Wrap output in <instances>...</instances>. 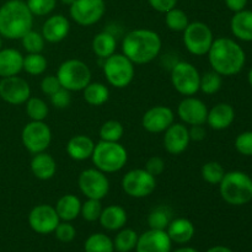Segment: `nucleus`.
<instances>
[{
    "label": "nucleus",
    "instance_id": "nucleus-1",
    "mask_svg": "<svg viewBox=\"0 0 252 252\" xmlns=\"http://www.w3.org/2000/svg\"><path fill=\"white\" fill-rule=\"evenodd\" d=\"M212 69L221 76H233L240 73L246 63L243 47L229 37L214 38L207 53Z\"/></svg>",
    "mask_w": 252,
    "mask_h": 252
},
{
    "label": "nucleus",
    "instance_id": "nucleus-2",
    "mask_svg": "<svg viewBox=\"0 0 252 252\" xmlns=\"http://www.w3.org/2000/svg\"><path fill=\"white\" fill-rule=\"evenodd\" d=\"M122 53L133 62L143 65L154 61L162 47L159 33L149 29H135L128 32L122 39Z\"/></svg>",
    "mask_w": 252,
    "mask_h": 252
},
{
    "label": "nucleus",
    "instance_id": "nucleus-3",
    "mask_svg": "<svg viewBox=\"0 0 252 252\" xmlns=\"http://www.w3.org/2000/svg\"><path fill=\"white\" fill-rule=\"evenodd\" d=\"M33 26V15L24 0H7L0 6V36L21 39Z\"/></svg>",
    "mask_w": 252,
    "mask_h": 252
},
{
    "label": "nucleus",
    "instance_id": "nucleus-4",
    "mask_svg": "<svg viewBox=\"0 0 252 252\" xmlns=\"http://www.w3.org/2000/svg\"><path fill=\"white\" fill-rule=\"evenodd\" d=\"M219 186V193L230 206H245L252 201V179L246 172H225Z\"/></svg>",
    "mask_w": 252,
    "mask_h": 252
},
{
    "label": "nucleus",
    "instance_id": "nucleus-5",
    "mask_svg": "<svg viewBox=\"0 0 252 252\" xmlns=\"http://www.w3.org/2000/svg\"><path fill=\"white\" fill-rule=\"evenodd\" d=\"M91 160L95 167L105 174L121 171L128 161V153L120 142L100 140L95 144Z\"/></svg>",
    "mask_w": 252,
    "mask_h": 252
},
{
    "label": "nucleus",
    "instance_id": "nucleus-6",
    "mask_svg": "<svg viewBox=\"0 0 252 252\" xmlns=\"http://www.w3.org/2000/svg\"><path fill=\"white\" fill-rule=\"evenodd\" d=\"M91 70L80 59H66L59 65L57 78L68 91H83L91 83Z\"/></svg>",
    "mask_w": 252,
    "mask_h": 252
},
{
    "label": "nucleus",
    "instance_id": "nucleus-7",
    "mask_svg": "<svg viewBox=\"0 0 252 252\" xmlns=\"http://www.w3.org/2000/svg\"><path fill=\"white\" fill-rule=\"evenodd\" d=\"M102 70L107 83L116 89L129 86L135 76L134 64L123 53H115L103 59Z\"/></svg>",
    "mask_w": 252,
    "mask_h": 252
},
{
    "label": "nucleus",
    "instance_id": "nucleus-8",
    "mask_svg": "<svg viewBox=\"0 0 252 252\" xmlns=\"http://www.w3.org/2000/svg\"><path fill=\"white\" fill-rule=\"evenodd\" d=\"M171 84L182 96H194L199 91L201 74L193 64L189 62H177L171 69Z\"/></svg>",
    "mask_w": 252,
    "mask_h": 252
},
{
    "label": "nucleus",
    "instance_id": "nucleus-9",
    "mask_svg": "<svg viewBox=\"0 0 252 252\" xmlns=\"http://www.w3.org/2000/svg\"><path fill=\"white\" fill-rule=\"evenodd\" d=\"M185 47L191 54L197 57L206 56L214 41L211 27L201 21L189 22L182 37Z\"/></svg>",
    "mask_w": 252,
    "mask_h": 252
},
{
    "label": "nucleus",
    "instance_id": "nucleus-10",
    "mask_svg": "<svg viewBox=\"0 0 252 252\" xmlns=\"http://www.w3.org/2000/svg\"><path fill=\"white\" fill-rule=\"evenodd\" d=\"M21 142L31 154L46 152L52 143V130L44 121H31L21 132Z\"/></svg>",
    "mask_w": 252,
    "mask_h": 252
},
{
    "label": "nucleus",
    "instance_id": "nucleus-11",
    "mask_svg": "<svg viewBox=\"0 0 252 252\" xmlns=\"http://www.w3.org/2000/svg\"><path fill=\"white\" fill-rule=\"evenodd\" d=\"M122 189L132 198H145L153 194L157 189V177L145 169H133L123 176Z\"/></svg>",
    "mask_w": 252,
    "mask_h": 252
},
{
    "label": "nucleus",
    "instance_id": "nucleus-12",
    "mask_svg": "<svg viewBox=\"0 0 252 252\" xmlns=\"http://www.w3.org/2000/svg\"><path fill=\"white\" fill-rule=\"evenodd\" d=\"M78 186L86 198L103 199L110 192V181L105 172L96 167L86 169L78 177Z\"/></svg>",
    "mask_w": 252,
    "mask_h": 252
},
{
    "label": "nucleus",
    "instance_id": "nucleus-13",
    "mask_svg": "<svg viewBox=\"0 0 252 252\" xmlns=\"http://www.w3.org/2000/svg\"><path fill=\"white\" fill-rule=\"evenodd\" d=\"M105 12V0H75L69 7L71 20L84 27L97 24Z\"/></svg>",
    "mask_w": 252,
    "mask_h": 252
},
{
    "label": "nucleus",
    "instance_id": "nucleus-14",
    "mask_svg": "<svg viewBox=\"0 0 252 252\" xmlns=\"http://www.w3.org/2000/svg\"><path fill=\"white\" fill-rule=\"evenodd\" d=\"M29 225L34 233L48 235L54 233L57 225L61 223L56 208L49 204H37L29 214Z\"/></svg>",
    "mask_w": 252,
    "mask_h": 252
},
{
    "label": "nucleus",
    "instance_id": "nucleus-15",
    "mask_svg": "<svg viewBox=\"0 0 252 252\" xmlns=\"http://www.w3.org/2000/svg\"><path fill=\"white\" fill-rule=\"evenodd\" d=\"M31 97L30 84L21 76L0 79V98L9 105H24Z\"/></svg>",
    "mask_w": 252,
    "mask_h": 252
},
{
    "label": "nucleus",
    "instance_id": "nucleus-16",
    "mask_svg": "<svg viewBox=\"0 0 252 252\" xmlns=\"http://www.w3.org/2000/svg\"><path fill=\"white\" fill-rule=\"evenodd\" d=\"M177 116L187 126H204L208 116L206 103L194 96H186L177 106Z\"/></svg>",
    "mask_w": 252,
    "mask_h": 252
},
{
    "label": "nucleus",
    "instance_id": "nucleus-17",
    "mask_svg": "<svg viewBox=\"0 0 252 252\" xmlns=\"http://www.w3.org/2000/svg\"><path fill=\"white\" fill-rule=\"evenodd\" d=\"M175 122V113L167 106H154L142 117V126L149 133H164Z\"/></svg>",
    "mask_w": 252,
    "mask_h": 252
},
{
    "label": "nucleus",
    "instance_id": "nucleus-18",
    "mask_svg": "<svg viewBox=\"0 0 252 252\" xmlns=\"http://www.w3.org/2000/svg\"><path fill=\"white\" fill-rule=\"evenodd\" d=\"M172 241L166 230L149 229L138 238L137 252H171Z\"/></svg>",
    "mask_w": 252,
    "mask_h": 252
},
{
    "label": "nucleus",
    "instance_id": "nucleus-19",
    "mask_svg": "<svg viewBox=\"0 0 252 252\" xmlns=\"http://www.w3.org/2000/svg\"><path fill=\"white\" fill-rule=\"evenodd\" d=\"M191 139L187 126L184 123H172L164 132V148L169 154L180 155L187 150Z\"/></svg>",
    "mask_w": 252,
    "mask_h": 252
},
{
    "label": "nucleus",
    "instance_id": "nucleus-20",
    "mask_svg": "<svg viewBox=\"0 0 252 252\" xmlns=\"http://www.w3.org/2000/svg\"><path fill=\"white\" fill-rule=\"evenodd\" d=\"M70 22L64 15L56 14L49 16L42 26V36L49 43H59L68 37Z\"/></svg>",
    "mask_w": 252,
    "mask_h": 252
},
{
    "label": "nucleus",
    "instance_id": "nucleus-21",
    "mask_svg": "<svg viewBox=\"0 0 252 252\" xmlns=\"http://www.w3.org/2000/svg\"><path fill=\"white\" fill-rule=\"evenodd\" d=\"M235 120V111L233 106L226 102L217 103L208 110L207 125L214 130H224L230 127Z\"/></svg>",
    "mask_w": 252,
    "mask_h": 252
},
{
    "label": "nucleus",
    "instance_id": "nucleus-22",
    "mask_svg": "<svg viewBox=\"0 0 252 252\" xmlns=\"http://www.w3.org/2000/svg\"><path fill=\"white\" fill-rule=\"evenodd\" d=\"M94 149H95V143L90 137L84 134L74 135L66 143V154L69 158L75 161H84V160L91 159Z\"/></svg>",
    "mask_w": 252,
    "mask_h": 252
},
{
    "label": "nucleus",
    "instance_id": "nucleus-23",
    "mask_svg": "<svg viewBox=\"0 0 252 252\" xmlns=\"http://www.w3.org/2000/svg\"><path fill=\"white\" fill-rule=\"evenodd\" d=\"M24 56L15 48L0 49V78L19 75L22 71Z\"/></svg>",
    "mask_w": 252,
    "mask_h": 252
},
{
    "label": "nucleus",
    "instance_id": "nucleus-24",
    "mask_svg": "<svg viewBox=\"0 0 252 252\" xmlns=\"http://www.w3.org/2000/svg\"><path fill=\"white\" fill-rule=\"evenodd\" d=\"M166 233L172 243L185 245L193 239L194 234H196V228L189 219L176 218L170 221Z\"/></svg>",
    "mask_w": 252,
    "mask_h": 252
},
{
    "label": "nucleus",
    "instance_id": "nucleus-25",
    "mask_svg": "<svg viewBox=\"0 0 252 252\" xmlns=\"http://www.w3.org/2000/svg\"><path fill=\"white\" fill-rule=\"evenodd\" d=\"M31 171L36 179L41 181H47L54 177L57 172V162L52 155L48 153H38L34 154L31 160Z\"/></svg>",
    "mask_w": 252,
    "mask_h": 252
},
{
    "label": "nucleus",
    "instance_id": "nucleus-26",
    "mask_svg": "<svg viewBox=\"0 0 252 252\" xmlns=\"http://www.w3.org/2000/svg\"><path fill=\"white\" fill-rule=\"evenodd\" d=\"M127 219V212L123 207L117 206V204H111V206H107L102 209L98 221H100L101 226L106 230L118 231L120 229L125 228Z\"/></svg>",
    "mask_w": 252,
    "mask_h": 252
},
{
    "label": "nucleus",
    "instance_id": "nucleus-27",
    "mask_svg": "<svg viewBox=\"0 0 252 252\" xmlns=\"http://www.w3.org/2000/svg\"><path fill=\"white\" fill-rule=\"evenodd\" d=\"M231 33L244 42H252V10L235 12L230 21Z\"/></svg>",
    "mask_w": 252,
    "mask_h": 252
},
{
    "label": "nucleus",
    "instance_id": "nucleus-28",
    "mask_svg": "<svg viewBox=\"0 0 252 252\" xmlns=\"http://www.w3.org/2000/svg\"><path fill=\"white\" fill-rule=\"evenodd\" d=\"M57 214L62 221H73L80 216L81 211V202L79 197L75 194H64L57 201L54 206Z\"/></svg>",
    "mask_w": 252,
    "mask_h": 252
},
{
    "label": "nucleus",
    "instance_id": "nucleus-29",
    "mask_svg": "<svg viewBox=\"0 0 252 252\" xmlns=\"http://www.w3.org/2000/svg\"><path fill=\"white\" fill-rule=\"evenodd\" d=\"M91 48L97 58H108L116 53V48H117V41H116L115 34L111 33L110 31L98 32L93 38Z\"/></svg>",
    "mask_w": 252,
    "mask_h": 252
},
{
    "label": "nucleus",
    "instance_id": "nucleus-30",
    "mask_svg": "<svg viewBox=\"0 0 252 252\" xmlns=\"http://www.w3.org/2000/svg\"><path fill=\"white\" fill-rule=\"evenodd\" d=\"M83 97L90 106H102L110 98V90L102 83H90L83 90Z\"/></svg>",
    "mask_w": 252,
    "mask_h": 252
},
{
    "label": "nucleus",
    "instance_id": "nucleus-31",
    "mask_svg": "<svg viewBox=\"0 0 252 252\" xmlns=\"http://www.w3.org/2000/svg\"><path fill=\"white\" fill-rule=\"evenodd\" d=\"M138 238L137 231L130 228H122L118 230L117 235L113 239V246L117 252H132L135 250Z\"/></svg>",
    "mask_w": 252,
    "mask_h": 252
},
{
    "label": "nucleus",
    "instance_id": "nucleus-32",
    "mask_svg": "<svg viewBox=\"0 0 252 252\" xmlns=\"http://www.w3.org/2000/svg\"><path fill=\"white\" fill-rule=\"evenodd\" d=\"M85 252H115L113 240L102 233L91 234L84 244Z\"/></svg>",
    "mask_w": 252,
    "mask_h": 252
},
{
    "label": "nucleus",
    "instance_id": "nucleus-33",
    "mask_svg": "<svg viewBox=\"0 0 252 252\" xmlns=\"http://www.w3.org/2000/svg\"><path fill=\"white\" fill-rule=\"evenodd\" d=\"M171 209L167 206H160L153 209L148 216V225L150 229L157 230H166L169 226L171 218Z\"/></svg>",
    "mask_w": 252,
    "mask_h": 252
},
{
    "label": "nucleus",
    "instance_id": "nucleus-34",
    "mask_svg": "<svg viewBox=\"0 0 252 252\" xmlns=\"http://www.w3.org/2000/svg\"><path fill=\"white\" fill-rule=\"evenodd\" d=\"M47 66L48 62L42 53H27V56H24L22 70L26 71L29 75H42L46 71Z\"/></svg>",
    "mask_w": 252,
    "mask_h": 252
},
{
    "label": "nucleus",
    "instance_id": "nucleus-35",
    "mask_svg": "<svg viewBox=\"0 0 252 252\" xmlns=\"http://www.w3.org/2000/svg\"><path fill=\"white\" fill-rule=\"evenodd\" d=\"M165 24L170 31L184 32L189 24V16L184 10L175 6L167 12H165Z\"/></svg>",
    "mask_w": 252,
    "mask_h": 252
},
{
    "label": "nucleus",
    "instance_id": "nucleus-36",
    "mask_svg": "<svg viewBox=\"0 0 252 252\" xmlns=\"http://www.w3.org/2000/svg\"><path fill=\"white\" fill-rule=\"evenodd\" d=\"M100 139L105 142H120L125 134V127L120 121H106L100 128Z\"/></svg>",
    "mask_w": 252,
    "mask_h": 252
},
{
    "label": "nucleus",
    "instance_id": "nucleus-37",
    "mask_svg": "<svg viewBox=\"0 0 252 252\" xmlns=\"http://www.w3.org/2000/svg\"><path fill=\"white\" fill-rule=\"evenodd\" d=\"M223 85V76L217 71H207L206 74L201 75V83H199V91L206 95H214L218 93Z\"/></svg>",
    "mask_w": 252,
    "mask_h": 252
},
{
    "label": "nucleus",
    "instance_id": "nucleus-38",
    "mask_svg": "<svg viewBox=\"0 0 252 252\" xmlns=\"http://www.w3.org/2000/svg\"><path fill=\"white\" fill-rule=\"evenodd\" d=\"M202 179L209 185H219L225 175V170L218 161H208L201 169Z\"/></svg>",
    "mask_w": 252,
    "mask_h": 252
},
{
    "label": "nucleus",
    "instance_id": "nucleus-39",
    "mask_svg": "<svg viewBox=\"0 0 252 252\" xmlns=\"http://www.w3.org/2000/svg\"><path fill=\"white\" fill-rule=\"evenodd\" d=\"M26 113L31 121H44L48 116L49 108L47 103L39 97H30L25 102Z\"/></svg>",
    "mask_w": 252,
    "mask_h": 252
},
{
    "label": "nucleus",
    "instance_id": "nucleus-40",
    "mask_svg": "<svg viewBox=\"0 0 252 252\" xmlns=\"http://www.w3.org/2000/svg\"><path fill=\"white\" fill-rule=\"evenodd\" d=\"M21 43L27 53H42L46 41H44L41 32H36L31 30L22 37Z\"/></svg>",
    "mask_w": 252,
    "mask_h": 252
},
{
    "label": "nucleus",
    "instance_id": "nucleus-41",
    "mask_svg": "<svg viewBox=\"0 0 252 252\" xmlns=\"http://www.w3.org/2000/svg\"><path fill=\"white\" fill-rule=\"evenodd\" d=\"M102 209L103 207L102 204H101L100 199L88 198L84 203H81L80 216L83 217L84 220L94 223V221L100 219L101 213H102Z\"/></svg>",
    "mask_w": 252,
    "mask_h": 252
},
{
    "label": "nucleus",
    "instance_id": "nucleus-42",
    "mask_svg": "<svg viewBox=\"0 0 252 252\" xmlns=\"http://www.w3.org/2000/svg\"><path fill=\"white\" fill-rule=\"evenodd\" d=\"M27 6L33 16H47L57 6V0H27Z\"/></svg>",
    "mask_w": 252,
    "mask_h": 252
},
{
    "label": "nucleus",
    "instance_id": "nucleus-43",
    "mask_svg": "<svg viewBox=\"0 0 252 252\" xmlns=\"http://www.w3.org/2000/svg\"><path fill=\"white\" fill-rule=\"evenodd\" d=\"M54 235L61 243H71L76 236L75 226L71 224V221H62L57 225L54 230Z\"/></svg>",
    "mask_w": 252,
    "mask_h": 252
},
{
    "label": "nucleus",
    "instance_id": "nucleus-44",
    "mask_svg": "<svg viewBox=\"0 0 252 252\" xmlns=\"http://www.w3.org/2000/svg\"><path fill=\"white\" fill-rule=\"evenodd\" d=\"M235 149L244 157H252V130H246L236 137Z\"/></svg>",
    "mask_w": 252,
    "mask_h": 252
},
{
    "label": "nucleus",
    "instance_id": "nucleus-45",
    "mask_svg": "<svg viewBox=\"0 0 252 252\" xmlns=\"http://www.w3.org/2000/svg\"><path fill=\"white\" fill-rule=\"evenodd\" d=\"M51 97V103L52 106H54L56 108L59 110H64V108L69 107L71 102V95L70 91L65 90V89L61 88L57 93H54L53 95L49 96Z\"/></svg>",
    "mask_w": 252,
    "mask_h": 252
},
{
    "label": "nucleus",
    "instance_id": "nucleus-46",
    "mask_svg": "<svg viewBox=\"0 0 252 252\" xmlns=\"http://www.w3.org/2000/svg\"><path fill=\"white\" fill-rule=\"evenodd\" d=\"M62 88L57 75H47L41 81V90L44 95L52 96Z\"/></svg>",
    "mask_w": 252,
    "mask_h": 252
},
{
    "label": "nucleus",
    "instance_id": "nucleus-47",
    "mask_svg": "<svg viewBox=\"0 0 252 252\" xmlns=\"http://www.w3.org/2000/svg\"><path fill=\"white\" fill-rule=\"evenodd\" d=\"M144 169L153 175L154 177H158L165 171V161L162 158L160 157H152L145 164Z\"/></svg>",
    "mask_w": 252,
    "mask_h": 252
},
{
    "label": "nucleus",
    "instance_id": "nucleus-48",
    "mask_svg": "<svg viewBox=\"0 0 252 252\" xmlns=\"http://www.w3.org/2000/svg\"><path fill=\"white\" fill-rule=\"evenodd\" d=\"M150 6L158 12H167L172 7L176 6L177 0H148Z\"/></svg>",
    "mask_w": 252,
    "mask_h": 252
},
{
    "label": "nucleus",
    "instance_id": "nucleus-49",
    "mask_svg": "<svg viewBox=\"0 0 252 252\" xmlns=\"http://www.w3.org/2000/svg\"><path fill=\"white\" fill-rule=\"evenodd\" d=\"M189 133L191 142H202L207 135L206 128L203 126H191V128H189Z\"/></svg>",
    "mask_w": 252,
    "mask_h": 252
},
{
    "label": "nucleus",
    "instance_id": "nucleus-50",
    "mask_svg": "<svg viewBox=\"0 0 252 252\" xmlns=\"http://www.w3.org/2000/svg\"><path fill=\"white\" fill-rule=\"evenodd\" d=\"M224 1H225L226 7L230 11H233L234 14L244 10L246 7V5H248V0H224Z\"/></svg>",
    "mask_w": 252,
    "mask_h": 252
},
{
    "label": "nucleus",
    "instance_id": "nucleus-51",
    "mask_svg": "<svg viewBox=\"0 0 252 252\" xmlns=\"http://www.w3.org/2000/svg\"><path fill=\"white\" fill-rule=\"evenodd\" d=\"M206 252H234L231 249L226 248V246H223V245H217V246H213V248L208 249Z\"/></svg>",
    "mask_w": 252,
    "mask_h": 252
},
{
    "label": "nucleus",
    "instance_id": "nucleus-52",
    "mask_svg": "<svg viewBox=\"0 0 252 252\" xmlns=\"http://www.w3.org/2000/svg\"><path fill=\"white\" fill-rule=\"evenodd\" d=\"M171 252H199V251L196 250V249H194V248H189V246H184V248L176 249V250L171 251Z\"/></svg>",
    "mask_w": 252,
    "mask_h": 252
},
{
    "label": "nucleus",
    "instance_id": "nucleus-53",
    "mask_svg": "<svg viewBox=\"0 0 252 252\" xmlns=\"http://www.w3.org/2000/svg\"><path fill=\"white\" fill-rule=\"evenodd\" d=\"M74 1H75V0H61L62 4H64V5H69V6H70V5L73 4Z\"/></svg>",
    "mask_w": 252,
    "mask_h": 252
},
{
    "label": "nucleus",
    "instance_id": "nucleus-54",
    "mask_svg": "<svg viewBox=\"0 0 252 252\" xmlns=\"http://www.w3.org/2000/svg\"><path fill=\"white\" fill-rule=\"evenodd\" d=\"M248 80H249V84H250V86H251V88H252V68L250 69V71H249Z\"/></svg>",
    "mask_w": 252,
    "mask_h": 252
},
{
    "label": "nucleus",
    "instance_id": "nucleus-55",
    "mask_svg": "<svg viewBox=\"0 0 252 252\" xmlns=\"http://www.w3.org/2000/svg\"><path fill=\"white\" fill-rule=\"evenodd\" d=\"M1 46H2V37L0 36V49H1Z\"/></svg>",
    "mask_w": 252,
    "mask_h": 252
}]
</instances>
